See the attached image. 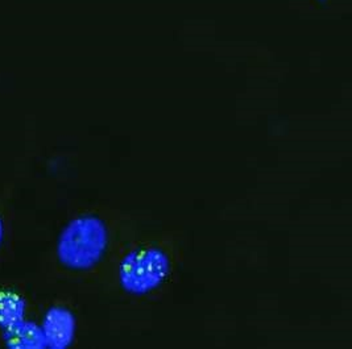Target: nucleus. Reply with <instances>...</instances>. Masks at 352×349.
<instances>
[{
  "label": "nucleus",
  "mask_w": 352,
  "mask_h": 349,
  "mask_svg": "<svg viewBox=\"0 0 352 349\" xmlns=\"http://www.w3.org/2000/svg\"><path fill=\"white\" fill-rule=\"evenodd\" d=\"M110 228L96 214H80L65 224L56 243L60 265L70 271H89L104 258L110 247Z\"/></svg>",
  "instance_id": "obj_1"
},
{
  "label": "nucleus",
  "mask_w": 352,
  "mask_h": 349,
  "mask_svg": "<svg viewBox=\"0 0 352 349\" xmlns=\"http://www.w3.org/2000/svg\"><path fill=\"white\" fill-rule=\"evenodd\" d=\"M4 238H6V223H4L3 216L0 215V248H1L3 243H4Z\"/></svg>",
  "instance_id": "obj_6"
},
{
  "label": "nucleus",
  "mask_w": 352,
  "mask_h": 349,
  "mask_svg": "<svg viewBox=\"0 0 352 349\" xmlns=\"http://www.w3.org/2000/svg\"><path fill=\"white\" fill-rule=\"evenodd\" d=\"M3 344L10 349H45L47 341L40 324L27 317L0 330Z\"/></svg>",
  "instance_id": "obj_4"
},
{
  "label": "nucleus",
  "mask_w": 352,
  "mask_h": 349,
  "mask_svg": "<svg viewBox=\"0 0 352 349\" xmlns=\"http://www.w3.org/2000/svg\"><path fill=\"white\" fill-rule=\"evenodd\" d=\"M173 270L170 252L160 244L145 243L132 248L119 262L116 280L123 293L145 297L157 291Z\"/></svg>",
  "instance_id": "obj_2"
},
{
  "label": "nucleus",
  "mask_w": 352,
  "mask_h": 349,
  "mask_svg": "<svg viewBox=\"0 0 352 349\" xmlns=\"http://www.w3.org/2000/svg\"><path fill=\"white\" fill-rule=\"evenodd\" d=\"M40 326L47 348L66 349L73 346L77 335V317L69 307L64 304L50 306Z\"/></svg>",
  "instance_id": "obj_3"
},
{
  "label": "nucleus",
  "mask_w": 352,
  "mask_h": 349,
  "mask_svg": "<svg viewBox=\"0 0 352 349\" xmlns=\"http://www.w3.org/2000/svg\"><path fill=\"white\" fill-rule=\"evenodd\" d=\"M27 301L14 290H0V330H4L25 319Z\"/></svg>",
  "instance_id": "obj_5"
}]
</instances>
